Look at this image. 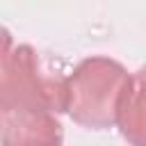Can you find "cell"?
<instances>
[{"label": "cell", "instance_id": "1", "mask_svg": "<svg viewBox=\"0 0 146 146\" xmlns=\"http://www.w3.org/2000/svg\"><path fill=\"white\" fill-rule=\"evenodd\" d=\"M30 112H64V78L41 68L36 50L16 43L0 25V119Z\"/></svg>", "mask_w": 146, "mask_h": 146}, {"label": "cell", "instance_id": "2", "mask_svg": "<svg viewBox=\"0 0 146 146\" xmlns=\"http://www.w3.org/2000/svg\"><path fill=\"white\" fill-rule=\"evenodd\" d=\"M130 73L110 57L82 59L64 78V112L82 128L107 130L116 125V112Z\"/></svg>", "mask_w": 146, "mask_h": 146}, {"label": "cell", "instance_id": "3", "mask_svg": "<svg viewBox=\"0 0 146 146\" xmlns=\"http://www.w3.org/2000/svg\"><path fill=\"white\" fill-rule=\"evenodd\" d=\"M62 139V123L52 112H30L0 119L2 144H59Z\"/></svg>", "mask_w": 146, "mask_h": 146}, {"label": "cell", "instance_id": "4", "mask_svg": "<svg viewBox=\"0 0 146 146\" xmlns=\"http://www.w3.org/2000/svg\"><path fill=\"white\" fill-rule=\"evenodd\" d=\"M116 128L125 141L146 146V66L128 78L116 112Z\"/></svg>", "mask_w": 146, "mask_h": 146}]
</instances>
